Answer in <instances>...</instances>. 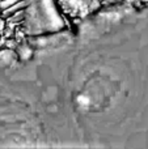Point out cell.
I'll use <instances>...</instances> for the list:
<instances>
[{
	"label": "cell",
	"mask_w": 148,
	"mask_h": 149,
	"mask_svg": "<svg viewBox=\"0 0 148 149\" xmlns=\"http://www.w3.org/2000/svg\"><path fill=\"white\" fill-rule=\"evenodd\" d=\"M63 10L71 17H84L101 4V0H59Z\"/></svg>",
	"instance_id": "6da1fadb"
},
{
	"label": "cell",
	"mask_w": 148,
	"mask_h": 149,
	"mask_svg": "<svg viewBox=\"0 0 148 149\" xmlns=\"http://www.w3.org/2000/svg\"><path fill=\"white\" fill-rule=\"evenodd\" d=\"M121 0H101V4H112V3H118Z\"/></svg>",
	"instance_id": "7a4b0ae2"
}]
</instances>
